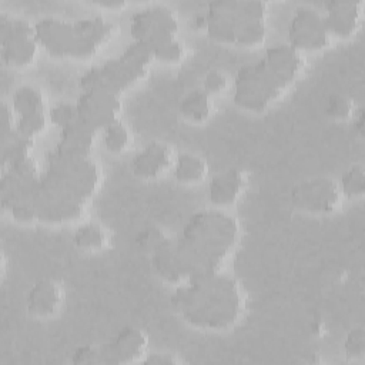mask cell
I'll return each instance as SVG.
<instances>
[{"instance_id":"obj_1","label":"cell","mask_w":365,"mask_h":365,"mask_svg":"<svg viewBox=\"0 0 365 365\" xmlns=\"http://www.w3.org/2000/svg\"><path fill=\"white\" fill-rule=\"evenodd\" d=\"M173 302L190 324L217 331L230 328L242 307L237 281L217 272L191 277L188 285L177 289Z\"/></svg>"},{"instance_id":"obj_2","label":"cell","mask_w":365,"mask_h":365,"mask_svg":"<svg viewBox=\"0 0 365 365\" xmlns=\"http://www.w3.org/2000/svg\"><path fill=\"white\" fill-rule=\"evenodd\" d=\"M235 237L237 222L231 215L215 210L194 214L175 244L187 277L217 272Z\"/></svg>"},{"instance_id":"obj_3","label":"cell","mask_w":365,"mask_h":365,"mask_svg":"<svg viewBox=\"0 0 365 365\" xmlns=\"http://www.w3.org/2000/svg\"><path fill=\"white\" fill-rule=\"evenodd\" d=\"M60 184L73 198H88L98 185L100 170L90 157H70L56 148L48 153V170L46 173Z\"/></svg>"},{"instance_id":"obj_4","label":"cell","mask_w":365,"mask_h":365,"mask_svg":"<svg viewBox=\"0 0 365 365\" xmlns=\"http://www.w3.org/2000/svg\"><path fill=\"white\" fill-rule=\"evenodd\" d=\"M288 40L297 50L327 46L331 41V34L325 27L324 14L309 6L298 7L289 23Z\"/></svg>"},{"instance_id":"obj_5","label":"cell","mask_w":365,"mask_h":365,"mask_svg":"<svg viewBox=\"0 0 365 365\" xmlns=\"http://www.w3.org/2000/svg\"><path fill=\"white\" fill-rule=\"evenodd\" d=\"M292 202L308 211L328 212L339 202V188L336 182L327 177H315L301 181L291 191Z\"/></svg>"},{"instance_id":"obj_6","label":"cell","mask_w":365,"mask_h":365,"mask_svg":"<svg viewBox=\"0 0 365 365\" xmlns=\"http://www.w3.org/2000/svg\"><path fill=\"white\" fill-rule=\"evenodd\" d=\"M147 351V336L135 327L121 328L115 336L98 348V364H124L140 359Z\"/></svg>"},{"instance_id":"obj_7","label":"cell","mask_w":365,"mask_h":365,"mask_svg":"<svg viewBox=\"0 0 365 365\" xmlns=\"http://www.w3.org/2000/svg\"><path fill=\"white\" fill-rule=\"evenodd\" d=\"M272 100V96L257 74L254 64L242 66L235 77L234 101L251 111H264Z\"/></svg>"},{"instance_id":"obj_8","label":"cell","mask_w":365,"mask_h":365,"mask_svg":"<svg viewBox=\"0 0 365 365\" xmlns=\"http://www.w3.org/2000/svg\"><path fill=\"white\" fill-rule=\"evenodd\" d=\"M36 37L53 56H68L70 47L76 40L74 24L60 17H41L36 24Z\"/></svg>"},{"instance_id":"obj_9","label":"cell","mask_w":365,"mask_h":365,"mask_svg":"<svg viewBox=\"0 0 365 365\" xmlns=\"http://www.w3.org/2000/svg\"><path fill=\"white\" fill-rule=\"evenodd\" d=\"M98 67L103 80L101 88L115 94H120L147 74V66L135 64L121 54L106 60Z\"/></svg>"},{"instance_id":"obj_10","label":"cell","mask_w":365,"mask_h":365,"mask_svg":"<svg viewBox=\"0 0 365 365\" xmlns=\"http://www.w3.org/2000/svg\"><path fill=\"white\" fill-rule=\"evenodd\" d=\"M264 60L284 88H287L294 81L304 64L299 50L292 47L289 43L277 44L268 48Z\"/></svg>"},{"instance_id":"obj_11","label":"cell","mask_w":365,"mask_h":365,"mask_svg":"<svg viewBox=\"0 0 365 365\" xmlns=\"http://www.w3.org/2000/svg\"><path fill=\"white\" fill-rule=\"evenodd\" d=\"M96 130L80 117L61 128L60 141L54 147L58 153L70 157H88L94 143Z\"/></svg>"},{"instance_id":"obj_12","label":"cell","mask_w":365,"mask_h":365,"mask_svg":"<svg viewBox=\"0 0 365 365\" xmlns=\"http://www.w3.org/2000/svg\"><path fill=\"white\" fill-rule=\"evenodd\" d=\"M327 14H324V23L329 34L349 36L355 30L359 14L361 3L352 0H334L325 4Z\"/></svg>"},{"instance_id":"obj_13","label":"cell","mask_w":365,"mask_h":365,"mask_svg":"<svg viewBox=\"0 0 365 365\" xmlns=\"http://www.w3.org/2000/svg\"><path fill=\"white\" fill-rule=\"evenodd\" d=\"M173 151L163 143H150L133 160V171L138 177H155L165 171L171 164Z\"/></svg>"},{"instance_id":"obj_14","label":"cell","mask_w":365,"mask_h":365,"mask_svg":"<svg viewBox=\"0 0 365 365\" xmlns=\"http://www.w3.org/2000/svg\"><path fill=\"white\" fill-rule=\"evenodd\" d=\"M61 301V289L53 279H40L37 281L29 295H27V308L33 315L47 317L56 312Z\"/></svg>"},{"instance_id":"obj_15","label":"cell","mask_w":365,"mask_h":365,"mask_svg":"<svg viewBox=\"0 0 365 365\" xmlns=\"http://www.w3.org/2000/svg\"><path fill=\"white\" fill-rule=\"evenodd\" d=\"M244 185L240 170H227L212 177L210 182V200L217 205L232 204Z\"/></svg>"},{"instance_id":"obj_16","label":"cell","mask_w":365,"mask_h":365,"mask_svg":"<svg viewBox=\"0 0 365 365\" xmlns=\"http://www.w3.org/2000/svg\"><path fill=\"white\" fill-rule=\"evenodd\" d=\"M131 20L141 23L148 30V36L153 30H167L175 33L178 29V20L174 10L164 4H154L138 10L133 14Z\"/></svg>"},{"instance_id":"obj_17","label":"cell","mask_w":365,"mask_h":365,"mask_svg":"<svg viewBox=\"0 0 365 365\" xmlns=\"http://www.w3.org/2000/svg\"><path fill=\"white\" fill-rule=\"evenodd\" d=\"M153 264L155 271L170 282H178L187 277L175 245H173L168 240L153 252Z\"/></svg>"},{"instance_id":"obj_18","label":"cell","mask_w":365,"mask_h":365,"mask_svg":"<svg viewBox=\"0 0 365 365\" xmlns=\"http://www.w3.org/2000/svg\"><path fill=\"white\" fill-rule=\"evenodd\" d=\"M37 48L38 40L36 36L1 43V58L9 66L24 67L34 60Z\"/></svg>"},{"instance_id":"obj_19","label":"cell","mask_w":365,"mask_h":365,"mask_svg":"<svg viewBox=\"0 0 365 365\" xmlns=\"http://www.w3.org/2000/svg\"><path fill=\"white\" fill-rule=\"evenodd\" d=\"M73 24L76 36L87 37L98 46L106 43L115 31V24L104 20L101 16H87L76 20Z\"/></svg>"},{"instance_id":"obj_20","label":"cell","mask_w":365,"mask_h":365,"mask_svg":"<svg viewBox=\"0 0 365 365\" xmlns=\"http://www.w3.org/2000/svg\"><path fill=\"white\" fill-rule=\"evenodd\" d=\"M33 145L34 138L23 135L17 128L1 137V168H6L17 160L29 157Z\"/></svg>"},{"instance_id":"obj_21","label":"cell","mask_w":365,"mask_h":365,"mask_svg":"<svg viewBox=\"0 0 365 365\" xmlns=\"http://www.w3.org/2000/svg\"><path fill=\"white\" fill-rule=\"evenodd\" d=\"M207 161L192 153H181L177 157L174 175L180 182H198L207 174Z\"/></svg>"},{"instance_id":"obj_22","label":"cell","mask_w":365,"mask_h":365,"mask_svg":"<svg viewBox=\"0 0 365 365\" xmlns=\"http://www.w3.org/2000/svg\"><path fill=\"white\" fill-rule=\"evenodd\" d=\"M178 108L184 117L192 121H202L211 114L212 104L210 94L204 88H197L181 98Z\"/></svg>"},{"instance_id":"obj_23","label":"cell","mask_w":365,"mask_h":365,"mask_svg":"<svg viewBox=\"0 0 365 365\" xmlns=\"http://www.w3.org/2000/svg\"><path fill=\"white\" fill-rule=\"evenodd\" d=\"M13 110L20 115L40 113L44 107V96L36 86H21L13 94Z\"/></svg>"},{"instance_id":"obj_24","label":"cell","mask_w":365,"mask_h":365,"mask_svg":"<svg viewBox=\"0 0 365 365\" xmlns=\"http://www.w3.org/2000/svg\"><path fill=\"white\" fill-rule=\"evenodd\" d=\"M73 241L78 248L83 250H101L106 247L108 240L106 231L100 225L94 222H87L76 230Z\"/></svg>"},{"instance_id":"obj_25","label":"cell","mask_w":365,"mask_h":365,"mask_svg":"<svg viewBox=\"0 0 365 365\" xmlns=\"http://www.w3.org/2000/svg\"><path fill=\"white\" fill-rule=\"evenodd\" d=\"M130 143V131L121 120H115L104 128V144L108 151L120 153Z\"/></svg>"},{"instance_id":"obj_26","label":"cell","mask_w":365,"mask_h":365,"mask_svg":"<svg viewBox=\"0 0 365 365\" xmlns=\"http://www.w3.org/2000/svg\"><path fill=\"white\" fill-rule=\"evenodd\" d=\"M342 192L348 197H359L365 191V171L362 165H352L341 178Z\"/></svg>"},{"instance_id":"obj_27","label":"cell","mask_w":365,"mask_h":365,"mask_svg":"<svg viewBox=\"0 0 365 365\" xmlns=\"http://www.w3.org/2000/svg\"><path fill=\"white\" fill-rule=\"evenodd\" d=\"M265 37V24L264 20L245 21L237 30L235 43L241 46H254L264 40Z\"/></svg>"},{"instance_id":"obj_28","label":"cell","mask_w":365,"mask_h":365,"mask_svg":"<svg viewBox=\"0 0 365 365\" xmlns=\"http://www.w3.org/2000/svg\"><path fill=\"white\" fill-rule=\"evenodd\" d=\"M121 56L135 64L148 66V63L154 58V50L147 40H135L123 51Z\"/></svg>"},{"instance_id":"obj_29","label":"cell","mask_w":365,"mask_h":365,"mask_svg":"<svg viewBox=\"0 0 365 365\" xmlns=\"http://www.w3.org/2000/svg\"><path fill=\"white\" fill-rule=\"evenodd\" d=\"M46 125H47V120H46L44 111H40V113H31L27 115H20V118L16 124V128L23 135L34 138V135L38 134L40 131H43L46 128Z\"/></svg>"},{"instance_id":"obj_30","label":"cell","mask_w":365,"mask_h":365,"mask_svg":"<svg viewBox=\"0 0 365 365\" xmlns=\"http://www.w3.org/2000/svg\"><path fill=\"white\" fill-rule=\"evenodd\" d=\"M48 115L53 124L63 128L78 118V110L76 103H58L51 107Z\"/></svg>"},{"instance_id":"obj_31","label":"cell","mask_w":365,"mask_h":365,"mask_svg":"<svg viewBox=\"0 0 365 365\" xmlns=\"http://www.w3.org/2000/svg\"><path fill=\"white\" fill-rule=\"evenodd\" d=\"M153 50L155 58L167 63L178 61L184 56V44L177 37H173L171 40L155 46Z\"/></svg>"},{"instance_id":"obj_32","label":"cell","mask_w":365,"mask_h":365,"mask_svg":"<svg viewBox=\"0 0 365 365\" xmlns=\"http://www.w3.org/2000/svg\"><path fill=\"white\" fill-rule=\"evenodd\" d=\"M352 111L354 107L351 100L342 94H331L325 103V113L335 118H346Z\"/></svg>"},{"instance_id":"obj_33","label":"cell","mask_w":365,"mask_h":365,"mask_svg":"<svg viewBox=\"0 0 365 365\" xmlns=\"http://www.w3.org/2000/svg\"><path fill=\"white\" fill-rule=\"evenodd\" d=\"M345 352L351 358H359L365 352V331L362 327L354 328L345 338Z\"/></svg>"},{"instance_id":"obj_34","label":"cell","mask_w":365,"mask_h":365,"mask_svg":"<svg viewBox=\"0 0 365 365\" xmlns=\"http://www.w3.org/2000/svg\"><path fill=\"white\" fill-rule=\"evenodd\" d=\"M135 241L141 248L154 252L158 247H161L167 241V238L164 237V234L160 230L150 227V228H144L143 231H140L135 237Z\"/></svg>"},{"instance_id":"obj_35","label":"cell","mask_w":365,"mask_h":365,"mask_svg":"<svg viewBox=\"0 0 365 365\" xmlns=\"http://www.w3.org/2000/svg\"><path fill=\"white\" fill-rule=\"evenodd\" d=\"M3 171H10V173H13V174H16L19 177L30 178V180L38 178L37 177V164H36V161L30 155L9 164L6 168H3Z\"/></svg>"},{"instance_id":"obj_36","label":"cell","mask_w":365,"mask_h":365,"mask_svg":"<svg viewBox=\"0 0 365 365\" xmlns=\"http://www.w3.org/2000/svg\"><path fill=\"white\" fill-rule=\"evenodd\" d=\"M98 48V44L94 43L93 40L87 38V37H80L76 36V40L73 41L70 51H68V57H76V58H87L91 57Z\"/></svg>"},{"instance_id":"obj_37","label":"cell","mask_w":365,"mask_h":365,"mask_svg":"<svg viewBox=\"0 0 365 365\" xmlns=\"http://www.w3.org/2000/svg\"><path fill=\"white\" fill-rule=\"evenodd\" d=\"M9 211H10V215L16 221H20V222H31L34 220H38L37 210L33 205V202H30V201H23V202L13 204L9 208Z\"/></svg>"},{"instance_id":"obj_38","label":"cell","mask_w":365,"mask_h":365,"mask_svg":"<svg viewBox=\"0 0 365 365\" xmlns=\"http://www.w3.org/2000/svg\"><path fill=\"white\" fill-rule=\"evenodd\" d=\"M71 362L73 364H98L100 362L98 349L90 345H83L73 352Z\"/></svg>"},{"instance_id":"obj_39","label":"cell","mask_w":365,"mask_h":365,"mask_svg":"<svg viewBox=\"0 0 365 365\" xmlns=\"http://www.w3.org/2000/svg\"><path fill=\"white\" fill-rule=\"evenodd\" d=\"M227 87V77L220 70H211L204 78V90L210 93H220Z\"/></svg>"},{"instance_id":"obj_40","label":"cell","mask_w":365,"mask_h":365,"mask_svg":"<svg viewBox=\"0 0 365 365\" xmlns=\"http://www.w3.org/2000/svg\"><path fill=\"white\" fill-rule=\"evenodd\" d=\"M1 107H3V131H1V137H4L9 133H11L16 127H13L11 108L7 106V103H3Z\"/></svg>"},{"instance_id":"obj_41","label":"cell","mask_w":365,"mask_h":365,"mask_svg":"<svg viewBox=\"0 0 365 365\" xmlns=\"http://www.w3.org/2000/svg\"><path fill=\"white\" fill-rule=\"evenodd\" d=\"M145 362H148V364H164V365H170V364H174L175 362V359L173 358V356H170V355H167V354H147V356H145V359H144Z\"/></svg>"},{"instance_id":"obj_42","label":"cell","mask_w":365,"mask_h":365,"mask_svg":"<svg viewBox=\"0 0 365 365\" xmlns=\"http://www.w3.org/2000/svg\"><path fill=\"white\" fill-rule=\"evenodd\" d=\"M354 125L358 130V133L362 135L364 134V110L359 107L356 111L354 110Z\"/></svg>"},{"instance_id":"obj_43","label":"cell","mask_w":365,"mask_h":365,"mask_svg":"<svg viewBox=\"0 0 365 365\" xmlns=\"http://www.w3.org/2000/svg\"><path fill=\"white\" fill-rule=\"evenodd\" d=\"M94 4L101 6V7H111V9H118L123 7L125 4V1L123 0H101V1H96Z\"/></svg>"}]
</instances>
